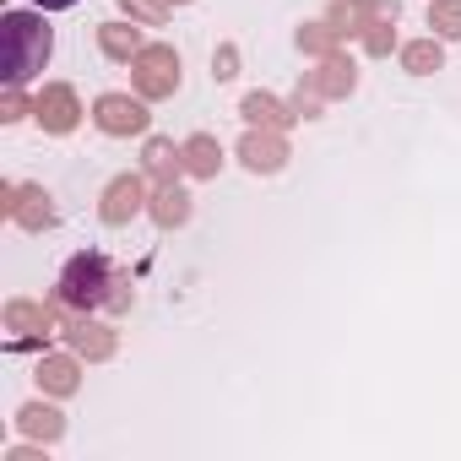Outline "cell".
<instances>
[{"mask_svg":"<svg viewBox=\"0 0 461 461\" xmlns=\"http://www.w3.org/2000/svg\"><path fill=\"white\" fill-rule=\"evenodd\" d=\"M60 304L77 310V315H87V310H98V304L131 310V283L109 267V256L82 250V256H71L66 272H60Z\"/></svg>","mask_w":461,"mask_h":461,"instance_id":"6da1fadb","label":"cell"},{"mask_svg":"<svg viewBox=\"0 0 461 461\" xmlns=\"http://www.w3.org/2000/svg\"><path fill=\"white\" fill-rule=\"evenodd\" d=\"M0 44H6V87H28L50 66V23L33 12H6L0 17Z\"/></svg>","mask_w":461,"mask_h":461,"instance_id":"7a4b0ae2","label":"cell"},{"mask_svg":"<svg viewBox=\"0 0 461 461\" xmlns=\"http://www.w3.org/2000/svg\"><path fill=\"white\" fill-rule=\"evenodd\" d=\"M131 82L141 98H168L179 87V55L168 44H147L136 60H131Z\"/></svg>","mask_w":461,"mask_h":461,"instance_id":"3957f363","label":"cell"},{"mask_svg":"<svg viewBox=\"0 0 461 461\" xmlns=\"http://www.w3.org/2000/svg\"><path fill=\"white\" fill-rule=\"evenodd\" d=\"M93 120H98L104 136H141L152 114H147V98H141V93H136V98H131V93H104L98 109H93Z\"/></svg>","mask_w":461,"mask_h":461,"instance_id":"277c9868","label":"cell"},{"mask_svg":"<svg viewBox=\"0 0 461 461\" xmlns=\"http://www.w3.org/2000/svg\"><path fill=\"white\" fill-rule=\"evenodd\" d=\"M141 206H147V179H141V174H120V179H109V190H104L98 217H104L109 228H125Z\"/></svg>","mask_w":461,"mask_h":461,"instance_id":"5b68a950","label":"cell"},{"mask_svg":"<svg viewBox=\"0 0 461 461\" xmlns=\"http://www.w3.org/2000/svg\"><path fill=\"white\" fill-rule=\"evenodd\" d=\"M33 114H39V125L50 131V136H66V131H77V120H82V104H77V93L71 87H44L39 93V104H33Z\"/></svg>","mask_w":461,"mask_h":461,"instance_id":"8992f818","label":"cell"},{"mask_svg":"<svg viewBox=\"0 0 461 461\" xmlns=\"http://www.w3.org/2000/svg\"><path fill=\"white\" fill-rule=\"evenodd\" d=\"M240 158H245L256 174H277V168L288 163V141H283L277 131H261V125H256V131L240 141Z\"/></svg>","mask_w":461,"mask_h":461,"instance_id":"52a82bcc","label":"cell"},{"mask_svg":"<svg viewBox=\"0 0 461 461\" xmlns=\"http://www.w3.org/2000/svg\"><path fill=\"white\" fill-rule=\"evenodd\" d=\"M12 201H6V212H12V222H23V228H50L55 222V206H50V195L39 190V185H17V190H6Z\"/></svg>","mask_w":461,"mask_h":461,"instance_id":"ba28073f","label":"cell"},{"mask_svg":"<svg viewBox=\"0 0 461 461\" xmlns=\"http://www.w3.org/2000/svg\"><path fill=\"white\" fill-rule=\"evenodd\" d=\"M353 82H358L353 60L331 50V55L321 60V71H310V82H304V87H310V93H321V98H348V93H353Z\"/></svg>","mask_w":461,"mask_h":461,"instance_id":"9c48e42d","label":"cell"},{"mask_svg":"<svg viewBox=\"0 0 461 461\" xmlns=\"http://www.w3.org/2000/svg\"><path fill=\"white\" fill-rule=\"evenodd\" d=\"M98 50H104L109 60H136V55L147 50V39H141V28H131V23H104V28H98Z\"/></svg>","mask_w":461,"mask_h":461,"instance_id":"30bf717a","label":"cell"},{"mask_svg":"<svg viewBox=\"0 0 461 461\" xmlns=\"http://www.w3.org/2000/svg\"><path fill=\"white\" fill-rule=\"evenodd\" d=\"M152 217H158V228H179L185 217H190V195L174 185V179H158V195H152V206H147Z\"/></svg>","mask_w":461,"mask_h":461,"instance_id":"8fae6325","label":"cell"},{"mask_svg":"<svg viewBox=\"0 0 461 461\" xmlns=\"http://www.w3.org/2000/svg\"><path fill=\"white\" fill-rule=\"evenodd\" d=\"M66 331H71L77 353H87V358H109V353H114V331H109V326H93L87 315H82V321H71Z\"/></svg>","mask_w":461,"mask_h":461,"instance_id":"7c38bea8","label":"cell"},{"mask_svg":"<svg viewBox=\"0 0 461 461\" xmlns=\"http://www.w3.org/2000/svg\"><path fill=\"white\" fill-rule=\"evenodd\" d=\"M245 120H250V125H261V131H283V125H288V120H299V114H294V109H283V104H277V98H267V93H250V98H245Z\"/></svg>","mask_w":461,"mask_h":461,"instance_id":"4fadbf2b","label":"cell"},{"mask_svg":"<svg viewBox=\"0 0 461 461\" xmlns=\"http://www.w3.org/2000/svg\"><path fill=\"white\" fill-rule=\"evenodd\" d=\"M141 158H147V174H152V179H174V174L185 168V147H174V141H163V136H152Z\"/></svg>","mask_w":461,"mask_h":461,"instance_id":"5bb4252c","label":"cell"},{"mask_svg":"<svg viewBox=\"0 0 461 461\" xmlns=\"http://www.w3.org/2000/svg\"><path fill=\"white\" fill-rule=\"evenodd\" d=\"M217 163H222V152H217L212 136H190V141H185V168H190L195 179H212Z\"/></svg>","mask_w":461,"mask_h":461,"instance_id":"9a60e30c","label":"cell"},{"mask_svg":"<svg viewBox=\"0 0 461 461\" xmlns=\"http://www.w3.org/2000/svg\"><path fill=\"white\" fill-rule=\"evenodd\" d=\"M39 385L50 396H71L77 391V358H44L39 364Z\"/></svg>","mask_w":461,"mask_h":461,"instance_id":"2e32d148","label":"cell"},{"mask_svg":"<svg viewBox=\"0 0 461 461\" xmlns=\"http://www.w3.org/2000/svg\"><path fill=\"white\" fill-rule=\"evenodd\" d=\"M391 23H396V6H385V0H380V12H375L369 28H364V50H369V55H391V44H396Z\"/></svg>","mask_w":461,"mask_h":461,"instance_id":"e0dca14e","label":"cell"},{"mask_svg":"<svg viewBox=\"0 0 461 461\" xmlns=\"http://www.w3.org/2000/svg\"><path fill=\"white\" fill-rule=\"evenodd\" d=\"M60 412L55 407H44V402H33V407H23V434H33V439H60Z\"/></svg>","mask_w":461,"mask_h":461,"instance_id":"ac0fdd59","label":"cell"},{"mask_svg":"<svg viewBox=\"0 0 461 461\" xmlns=\"http://www.w3.org/2000/svg\"><path fill=\"white\" fill-rule=\"evenodd\" d=\"M6 326H12V331H44V337H50V331H55V310H39V304H12V310H6Z\"/></svg>","mask_w":461,"mask_h":461,"instance_id":"d6986e66","label":"cell"},{"mask_svg":"<svg viewBox=\"0 0 461 461\" xmlns=\"http://www.w3.org/2000/svg\"><path fill=\"white\" fill-rule=\"evenodd\" d=\"M337 39H342L337 23H310V28H299V50H304V55H321V60L337 50Z\"/></svg>","mask_w":461,"mask_h":461,"instance_id":"ffe728a7","label":"cell"},{"mask_svg":"<svg viewBox=\"0 0 461 461\" xmlns=\"http://www.w3.org/2000/svg\"><path fill=\"white\" fill-rule=\"evenodd\" d=\"M439 60H445V55H439V39H418V44H407V50H402V66H407V71H418V77L439 71Z\"/></svg>","mask_w":461,"mask_h":461,"instance_id":"44dd1931","label":"cell"},{"mask_svg":"<svg viewBox=\"0 0 461 461\" xmlns=\"http://www.w3.org/2000/svg\"><path fill=\"white\" fill-rule=\"evenodd\" d=\"M429 28H434V39H461V0H434Z\"/></svg>","mask_w":461,"mask_h":461,"instance_id":"7402d4cb","label":"cell"},{"mask_svg":"<svg viewBox=\"0 0 461 461\" xmlns=\"http://www.w3.org/2000/svg\"><path fill=\"white\" fill-rule=\"evenodd\" d=\"M120 12H125L131 23H141V28H163L168 0H120Z\"/></svg>","mask_w":461,"mask_h":461,"instance_id":"603a6c76","label":"cell"},{"mask_svg":"<svg viewBox=\"0 0 461 461\" xmlns=\"http://www.w3.org/2000/svg\"><path fill=\"white\" fill-rule=\"evenodd\" d=\"M23 114H28V104H23V87H6V98H0V120L12 125V120H23Z\"/></svg>","mask_w":461,"mask_h":461,"instance_id":"cb8c5ba5","label":"cell"},{"mask_svg":"<svg viewBox=\"0 0 461 461\" xmlns=\"http://www.w3.org/2000/svg\"><path fill=\"white\" fill-rule=\"evenodd\" d=\"M234 60H240L234 50H217V77H222V82H228V77H234Z\"/></svg>","mask_w":461,"mask_h":461,"instance_id":"d4e9b609","label":"cell"},{"mask_svg":"<svg viewBox=\"0 0 461 461\" xmlns=\"http://www.w3.org/2000/svg\"><path fill=\"white\" fill-rule=\"evenodd\" d=\"M28 6H39V12H66V6H77V0H28Z\"/></svg>","mask_w":461,"mask_h":461,"instance_id":"484cf974","label":"cell"},{"mask_svg":"<svg viewBox=\"0 0 461 461\" xmlns=\"http://www.w3.org/2000/svg\"><path fill=\"white\" fill-rule=\"evenodd\" d=\"M168 6H185V0H168Z\"/></svg>","mask_w":461,"mask_h":461,"instance_id":"4316f807","label":"cell"}]
</instances>
